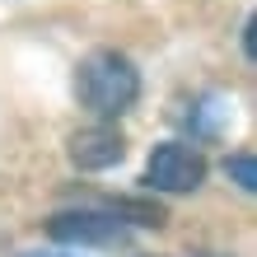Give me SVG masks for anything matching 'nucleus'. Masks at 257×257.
I'll return each mask as SVG.
<instances>
[{
    "instance_id": "nucleus-4",
    "label": "nucleus",
    "mask_w": 257,
    "mask_h": 257,
    "mask_svg": "<svg viewBox=\"0 0 257 257\" xmlns=\"http://www.w3.org/2000/svg\"><path fill=\"white\" fill-rule=\"evenodd\" d=\"M66 155L75 169H84V173H98V169H112V164H122L126 155V141H122V131L108 126V122H98V126H80L66 141Z\"/></svg>"
},
{
    "instance_id": "nucleus-6",
    "label": "nucleus",
    "mask_w": 257,
    "mask_h": 257,
    "mask_svg": "<svg viewBox=\"0 0 257 257\" xmlns=\"http://www.w3.org/2000/svg\"><path fill=\"white\" fill-rule=\"evenodd\" d=\"M33 257H56V252H33Z\"/></svg>"
},
{
    "instance_id": "nucleus-5",
    "label": "nucleus",
    "mask_w": 257,
    "mask_h": 257,
    "mask_svg": "<svg viewBox=\"0 0 257 257\" xmlns=\"http://www.w3.org/2000/svg\"><path fill=\"white\" fill-rule=\"evenodd\" d=\"M224 169H229V178H234L243 192H257V159L248 155V150H243V155H229V164H224Z\"/></svg>"
},
{
    "instance_id": "nucleus-1",
    "label": "nucleus",
    "mask_w": 257,
    "mask_h": 257,
    "mask_svg": "<svg viewBox=\"0 0 257 257\" xmlns=\"http://www.w3.org/2000/svg\"><path fill=\"white\" fill-rule=\"evenodd\" d=\"M75 94L94 117H122L141 98V75L122 52H89L75 70Z\"/></svg>"
},
{
    "instance_id": "nucleus-2",
    "label": "nucleus",
    "mask_w": 257,
    "mask_h": 257,
    "mask_svg": "<svg viewBox=\"0 0 257 257\" xmlns=\"http://www.w3.org/2000/svg\"><path fill=\"white\" fill-rule=\"evenodd\" d=\"M145 183L155 192H196L206 183V155L187 141H164L145 164Z\"/></svg>"
},
{
    "instance_id": "nucleus-3",
    "label": "nucleus",
    "mask_w": 257,
    "mask_h": 257,
    "mask_svg": "<svg viewBox=\"0 0 257 257\" xmlns=\"http://www.w3.org/2000/svg\"><path fill=\"white\" fill-rule=\"evenodd\" d=\"M47 229L56 243H89V248H122L126 243V224L117 215H103V210H66Z\"/></svg>"
}]
</instances>
